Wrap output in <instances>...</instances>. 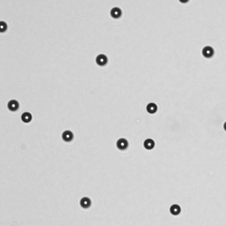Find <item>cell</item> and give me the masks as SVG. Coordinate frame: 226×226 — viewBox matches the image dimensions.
Returning <instances> with one entry per match:
<instances>
[{"mask_svg":"<svg viewBox=\"0 0 226 226\" xmlns=\"http://www.w3.org/2000/svg\"><path fill=\"white\" fill-rule=\"evenodd\" d=\"M144 146L146 149H152L155 146V142L152 139H147L144 142Z\"/></svg>","mask_w":226,"mask_h":226,"instance_id":"cell-8","label":"cell"},{"mask_svg":"<svg viewBox=\"0 0 226 226\" xmlns=\"http://www.w3.org/2000/svg\"><path fill=\"white\" fill-rule=\"evenodd\" d=\"M81 206L84 209H88L91 205V201L87 197H84L82 198L80 202Z\"/></svg>","mask_w":226,"mask_h":226,"instance_id":"cell-7","label":"cell"},{"mask_svg":"<svg viewBox=\"0 0 226 226\" xmlns=\"http://www.w3.org/2000/svg\"><path fill=\"white\" fill-rule=\"evenodd\" d=\"M21 119L22 121L25 123L30 122L32 119L31 114L28 112H24L22 114Z\"/></svg>","mask_w":226,"mask_h":226,"instance_id":"cell-11","label":"cell"},{"mask_svg":"<svg viewBox=\"0 0 226 226\" xmlns=\"http://www.w3.org/2000/svg\"><path fill=\"white\" fill-rule=\"evenodd\" d=\"M110 15L113 18L118 19L122 15V11L121 9L118 7L113 8L110 11Z\"/></svg>","mask_w":226,"mask_h":226,"instance_id":"cell-6","label":"cell"},{"mask_svg":"<svg viewBox=\"0 0 226 226\" xmlns=\"http://www.w3.org/2000/svg\"><path fill=\"white\" fill-rule=\"evenodd\" d=\"M19 106V105L18 102L15 100H11L8 102V109L12 111H15L18 110Z\"/></svg>","mask_w":226,"mask_h":226,"instance_id":"cell-5","label":"cell"},{"mask_svg":"<svg viewBox=\"0 0 226 226\" xmlns=\"http://www.w3.org/2000/svg\"><path fill=\"white\" fill-rule=\"evenodd\" d=\"M108 58L105 55L101 54L97 56L96 59L97 64L99 66H104L108 62Z\"/></svg>","mask_w":226,"mask_h":226,"instance_id":"cell-3","label":"cell"},{"mask_svg":"<svg viewBox=\"0 0 226 226\" xmlns=\"http://www.w3.org/2000/svg\"><path fill=\"white\" fill-rule=\"evenodd\" d=\"M62 138L66 142H69L73 140L74 135L72 132L70 130H66L63 132Z\"/></svg>","mask_w":226,"mask_h":226,"instance_id":"cell-4","label":"cell"},{"mask_svg":"<svg viewBox=\"0 0 226 226\" xmlns=\"http://www.w3.org/2000/svg\"><path fill=\"white\" fill-rule=\"evenodd\" d=\"M202 53L205 58H210L214 55V50L211 46H206L203 49Z\"/></svg>","mask_w":226,"mask_h":226,"instance_id":"cell-1","label":"cell"},{"mask_svg":"<svg viewBox=\"0 0 226 226\" xmlns=\"http://www.w3.org/2000/svg\"><path fill=\"white\" fill-rule=\"evenodd\" d=\"M128 142L126 139L120 138L116 142V146L118 148L121 150H124L128 147Z\"/></svg>","mask_w":226,"mask_h":226,"instance_id":"cell-2","label":"cell"},{"mask_svg":"<svg viewBox=\"0 0 226 226\" xmlns=\"http://www.w3.org/2000/svg\"><path fill=\"white\" fill-rule=\"evenodd\" d=\"M171 213L175 216L179 215L181 211V209L179 205L177 204H174L170 208Z\"/></svg>","mask_w":226,"mask_h":226,"instance_id":"cell-9","label":"cell"},{"mask_svg":"<svg viewBox=\"0 0 226 226\" xmlns=\"http://www.w3.org/2000/svg\"><path fill=\"white\" fill-rule=\"evenodd\" d=\"M147 111L150 114H153L156 112L158 109L157 106L155 103H150L146 107Z\"/></svg>","mask_w":226,"mask_h":226,"instance_id":"cell-10","label":"cell"}]
</instances>
